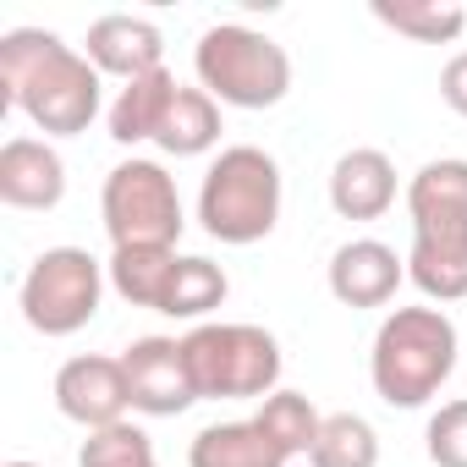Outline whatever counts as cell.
I'll use <instances>...</instances> for the list:
<instances>
[{
    "instance_id": "obj_22",
    "label": "cell",
    "mask_w": 467,
    "mask_h": 467,
    "mask_svg": "<svg viewBox=\"0 0 467 467\" xmlns=\"http://www.w3.org/2000/svg\"><path fill=\"white\" fill-rule=\"evenodd\" d=\"M374 17L418 45H451L462 28H467V12L462 6H440V0H374Z\"/></svg>"
},
{
    "instance_id": "obj_24",
    "label": "cell",
    "mask_w": 467,
    "mask_h": 467,
    "mask_svg": "<svg viewBox=\"0 0 467 467\" xmlns=\"http://www.w3.org/2000/svg\"><path fill=\"white\" fill-rule=\"evenodd\" d=\"M78 467H160V462H154V440L138 423H110L83 440Z\"/></svg>"
},
{
    "instance_id": "obj_25",
    "label": "cell",
    "mask_w": 467,
    "mask_h": 467,
    "mask_svg": "<svg viewBox=\"0 0 467 467\" xmlns=\"http://www.w3.org/2000/svg\"><path fill=\"white\" fill-rule=\"evenodd\" d=\"M423 451H429L434 467H467V396L445 401V407L429 418V429H423Z\"/></svg>"
},
{
    "instance_id": "obj_12",
    "label": "cell",
    "mask_w": 467,
    "mask_h": 467,
    "mask_svg": "<svg viewBox=\"0 0 467 467\" xmlns=\"http://www.w3.org/2000/svg\"><path fill=\"white\" fill-rule=\"evenodd\" d=\"M67 198V165L45 138H12L0 149V203L56 209Z\"/></svg>"
},
{
    "instance_id": "obj_13",
    "label": "cell",
    "mask_w": 467,
    "mask_h": 467,
    "mask_svg": "<svg viewBox=\"0 0 467 467\" xmlns=\"http://www.w3.org/2000/svg\"><path fill=\"white\" fill-rule=\"evenodd\" d=\"M396 203V165L385 149H347L330 171V209L341 220H379Z\"/></svg>"
},
{
    "instance_id": "obj_16",
    "label": "cell",
    "mask_w": 467,
    "mask_h": 467,
    "mask_svg": "<svg viewBox=\"0 0 467 467\" xmlns=\"http://www.w3.org/2000/svg\"><path fill=\"white\" fill-rule=\"evenodd\" d=\"M407 281L434 303L467 297V231H440V237H412Z\"/></svg>"
},
{
    "instance_id": "obj_7",
    "label": "cell",
    "mask_w": 467,
    "mask_h": 467,
    "mask_svg": "<svg viewBox=\"0 0 467 467\" xmlns=\"http://www.w3.org/2000/svg\"><path fill=\"white\" fill-rule=\"evenodd\" d=\"M105 265L88 254V248H45L28 275H23V319L39 330V336H78L94 314H99V297H105Z\"/></svg>"
},
{
    "instance_id": "obj_2",
    "label": "cell",
    "mask_w": 467,
    "mask_h": 467,
    "mask_svg": "<svg viewBox=\"0 0 467 467\" xmlns=\"http://www.w3.org/2000/svg\"><path fill=\"white\" fill-rule=\"evenodd\" d=\"M456 352H462V336H456L445 308H396V314H385V325L374 330V352H368L374 396L385 407H401V412L434 401L440 385L456 374Z\"/></svg>"
},
{
    "instance_id": "obj_17",
    "label": "cell",
    "mask_w": 467,
    "mask_h": 467,
    "mask_svg": "<svg viewBox=\"0 0 467 467\" xmlns=\"http://www.w3.org/2000/svg\"><path fill=\"white\" fill-rule=\"evenodd\" d=\"M176 78L160 67V72H149V78H138V83H127L121 94H116V105H110V138L116 143H154V132H160V121H165V105L176 99Z\"/></svg>"
},
{
    "instance_id": "obj_1",
    "label": "cell",
    "mask_w": 467,
    "mask_h": 467,
    "mask_svg": "<svg viewBox=\"0 0 467 467\" xmlns=\"http://www.w3.org/2000/svg\"><path fill=\"white\" fill-rule=\"evenodd\" d=\"M0 88L45 138H78L99 116V67L61 34L12 28L0 39Z\"/></svg>"
},
{
    "instance_id": "obj_26",
    "label": "cell",
    "mask_w": 467,
    "mask_h": 467,
    "mask_svg": "<svg viewBox=\"0 0 467 467\" xmlns=\"http://www.w3.org/2000/svg\"><path fill=\"white\" fill-rule=\"evenodd\" d=\"M440 99H445L456 116H467V50L445 61V72H440Z\"/></svg>"
},
{
    "instance_id": "obj_19",
    "label": "cell",
    "mask_w": 467,
    "mask_h": 467,
    "mask_svg": "<svg viewBox=\"0 0 467 467\" xmlns=\"http://www.w3.org/2000/svg\"><path fill=\"white\" fill-rule=\"evenodd\" d=\"M116 297H127L132 308H154L165 303V286L176 275V248H116L105 265Z\"/></svg>"
},
{
    "instance_id": "obj_23",
    "label": "cell",
    "mask_w": 467,
    "mask_h": 467,
    "mask_svg": "<svg viewBox=\"0 0 467 467\" xmlns=\"http://www.w3.org/2000/svg\"><path fill=\"white\" fill-rule=\"evenodd\" d=\"M254 418L265 423V434H270L286 456H308L314 440H319V423H325V412H314V401L297 396V390H275L270 401H259Z\"/></svg>"
},
{
    "instance_id": "obj_27",
    "label": "cell",
    "mask_w": 467,
    "mask_h": 467,
    "mask_svg": "<svg viewBox=\"0 0 467 467\" xmlns=\"http://www.w3.org/2000/svg\"><path fill=\"white\" fill-rule=\"evenodd\" d=\"M6 467H39V462H6Z\"/></svg>"
},
{
    "instance_id": "obj_4",
    "label": "cell",
    "mask_w": 467,
    "mask_h": 467,
    "mask_svg": "<svg viewBox=\"0 0 467 467\" xmlns=\"http://www.w3.org/2000/svg\"><path fill=\"white\" fill-rule=\"evenodd\" d=\"M192 72H198V88L231 110H270L292 94V56L248 23L203 28L192 50Z\"/></svg>"
},
{
    "instance_id": "obj_5",
    "label": "cell",
    "mask_w": 467,
    "mask_h": 467,
    "mask_svg": "<svg viewBox=\"0 0 467 467\" xmlns=\"http://www.w3.org/2000/svg\"><path fill=\"white\" fill-rule=\"evenodd\" d=\"M182 347L198 401H270L281 385V341L259 325H198Z\"/></svg>"
},
{
    "instance_id": "obj_18",
    "label": "cell",
    "mask_w": 467,
    "mask_h": 467,
    "mask_svg": "<svg viewBox=\"0 0 467 467\" xmlns=\"http://www.w3.org/2000/svg\"><path fill=\"white\" fill-rule=\"evenodd\" d=\"M154 143L176 160H192V154H209L220 143V105L203 94V88H176V99L165 105V121L154 132Z\"/></svg>"
},
{
    "instance_id": "obj_14",
    "label": "cell",
    "mask_w": 467,
    "mask_h": 467,
    "mask_svg": "<svg viewBox=\"0 0 467 467\" xmlns=\"http://www.w3.org/2000/svg\"><path fill=\"white\" fill-rule=\"evenodd\" d=\"M407 214H412V237L467 231V160H429L407 182Z\"/></svg>"
},
{
    "instance_id": "obj_10",
    "label": "cell",
    "mask_w": 467,
    "mask_h": 467,
    "mask_svg": "<svg viewBox=\"0 0 467 467\" xmlns=\"http://www.w3.org/2000/svg\"><path fill=\"white\" fill-rule=\"evenodd\" d=\"M407 281V259H396L379 237H352L330 254V297L341 308H385Z\"/></svg>"
},
{
    "instance_id": "obj_20",
    "label": "cell",
    "mask_w": 467,
    "mask_h": 467,
    "mask_svg": "<svg viewBox=\"0 0 467 467\" xmlns=\"http://www.w3.org/2000/svg\"><path fill=\"white\" fill-rule=\"evenodd\" d=\"M308 462L314 467H379V434L358 412H325Z\"/></svg>"
},
{
    "instance_id": "obj_11",
    "label": "cell",
    "mask_w": 467,
    "mask_h": 467,
    "mask_svg": "<svg viewBox=\"0 0 467 467\" xmlns=\"http://www.w3.org/2000/svg\"><path fill=\"white\" fill-rule=\"evenodd\" d=\"M83 56L99 67V78H121V83H138L149 72L165 67V39L149 17H127V12H110L88 28L83 39Z\"/></svg>"
},
{
    "instance_id": "obj_8",
    "label": "cell",
    "mask_w": 467,
    "mask_h": 467,
    "mask_svg": "<svg viewBox=\"0 0 467 467\" xmlns=\"http://www.w3.org/2000/svg\"><path fill=\"white\" fill-rule=\"evenodd\" d=\"M121 368H127V390H132V407L149 412V418H176L198 401V385H192V368H187V347L176 336H143L121 352Z\"/></svg>"
},
{
    "instance_id": "obj_21",
    "label": "cell",
    "mask_w": 467,
    "mask_h": 467,
    "mask_svg": "<svg viewBox=\"0 0 467 467\" xmlns=\"http://www.w3.org/2000/svg\"><path fill=\"white\" fill-rule=\"evenodd\" d=\"M225 292H231V281H225V270L214 259H176V275L165 286L160 314H171V319H203V314H214L225 303Z\"/></svg>"
},
{
    "instance_id": "obj_3",
    "label": "cell",
    "mask_w": 467,
    "mask_h": 467,
    "mask_svg": "<svg viewBox=\"0 0 467 467\" xmlns=\"http://www.w3.org/2000/svg\"><path fill=\"white\" fill-rule=\"evenodd\" d=\"M275 220H281V165L254 143L220 149V160L203 171L198 187V225L225 248H254L275 231Z\"/></svg>"
},
{
    "instance_id": "obj_6",
    "label": "cell",
    "mask_w": 467,
    "mask_h": 467,
    "mask_svg": "<svg viewBox=\"0 0 467 467\" xmlns=\"http://www.w3.org/2000/svg\"><path fill=\"white\" fill-rule=\"evenodd\" d=\"M99 214L110 231V248H176V237L187 231L182 192H176L171 171L160 160H138V154L105 176Z\"/></svg>"
},
{
    "instance_id": "obj_15",
    "label": "cell",
    "mask_w": 467,
    "mask_h": 467,
    "mask_svg": "<svg viewBox=\"0 0 467 467\" xmlns=\"http://www.w3.org/2000/svg\"><path fill=\"white\" fill-rule=\"evenodd\" d=\"M292 456L265 434L259 418L243 423H209L187 445V467H286Z\"/></svg>"
},
{
    "instance_id": "obj_9",
    "label": "cell",
    "mask_w": 467,
    "mask_h": 467,
    "mask_svg": "<svg viewBox=\"0 0 467 467\" xmlns=\"http://www.w3.org/2000/svg\"><path fill=\"white\" fill-rule=\"evenodd\" d=\"M56 407L61 418H72L78 429H110V423H127V407H132V390H127V368L121 358H67L61 374H56Z\"/></svg>"
}]
</instances>
